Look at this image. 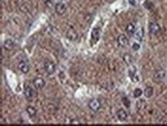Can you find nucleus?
<instances>
[{
    "mask_svg": "<svg viewBox=\"0 0 167 126\" xmlns=\"http://www.w3.org/2000/svg\"><path fill=\"white\" fill-rule=\"evenodd\" d=\"M44 69L48 75H52L55 71V65L50 61H46L44 63Z\"/></svg>",
    "mask_w": 167,
    "mask_h": 126,
    "instance_id": "1",
    "label": "nucleus"
},
{
    "mask_svg": "<svg viewBox=\"0 0 167 126\" xmlns=\"http://www.w3.org/2000/svg\"><path fill=\"white\" fill-rule=\"evenodd\" d=\"M89 108L93 111H97L101 108V103H100L99 99L93 98L89 102Z\"/></svg>",
    "mask_w": 167,
    "mask_h": 126,
    "instance_id": "2",
    "label": "nucleus"
},
{
    "mask_svg": "<svg viewBox=\"0 0 167 126\" xmlns=\"http://www.w3.org/2000/svg\"><path fill=\"white\" fill-rule=\"evenodd\" d=\"M149 32L152 35H157L159 33L161 28H160V26H159V24L155 22H150L149 26Z\"/></svg>",
    "mask_w": 167,
    "mask_h": 126,
    "instance_id": "3",
    "label": "nucleus"
},
{
    "mask_svg": "<svg viewBox=\"0 0 167 126\" xmlns=\"http://www.w3.org/2000/svg\"><path fill=\"white\" fill-rule=\"evenodd\" d=\"M55 13H57L58 15L62 16V15H63L65 13V11H66V6H65L64 3H59L55 5Z\"/></svg>",
    "mask_w": 167,
    "mask_h": 126,
    "instance_id": "4",
    "label": "nucleus"
},
{
    "mask_svg": "<svg viewBox=\"0 0 167 126\" xmlns=\"http://www.w3.org/2000/svg\"><path fill=\"white\" fill-rule=\"evenodd\" d=\"M117 42L119 46L121 47H125L129 43V40L125 35H120L118 36Z\"/></svg>",
    "mask_w": 167,
    "mask_h": 126,
    "instance_id": "5",
    "label": "nucleus"
},
{
    "mask_svg": "<svg viewBox=\"0 0 167 126\" xmlns=\"http://www.w3.org/2000/svg\"><path fill=\"white\" fill-rule=\"evenodd\" d=\"M45 84H46V82H45L44 79H42V78H36L33 81V85H34L35 88H37V89L42 88L44 87Z\"/></svg>",
    "mask_w": 167,
    "mask_h": 126,
    "instance_id": "6",
    "label": "nucleus"
},
{
    "mask_svg": "<svg viewBox=\"0 0 167 126\" xmlns=\"http://www.w3.org/2000/svg\"><path fill=\"white\" fill-rule=\"evenodd\" d=\"M18 67V69L20 70L22 73H25V74L28 73L29 71V65L26 61H22V62H19Z\"/></svg>",
    "mask_w": 167,
    "mask_h": 126,
    "instance_id": "7",
    "label": "nucleus"
},
{
    "mask_svg": "<svg viewBox=\"0 0 167 126\" xmlns=\"http://www.w3.org/2000/svg\"><path fill=\"white\" fill-rule=\"evenodd\" d=\"M66 37L67 39H69L70 41H75L77 38H78V34L74 29L70 28L69 29L67 32H66Z\"/></svg>",
    "mask_w": 167,
    "mask_h": 126,
    "instance_id": "8",
    "label": "nucleus"
},
{
    "mask_svg": "<svg viewBox=\"0 0 167 126\" xmlns=\"http://www.w3.org/2000/svg\"><path fill=\"white\" fill-rule=\"evenodd\" d=\"M24 93H25V95H26V97L28 99H32L35 95L34 90L31 87H29V86H26Z\"/></svg>",
    "mask_w": 167,
    "mask_h": 126,
    "instance_id": "9",
    "label": "nucleus"
},
{
    "mask_svg": "<svg viewBox=\"0 0 167 126\" xmlns=\"http://www.w3.org/2000/svg\"><path fill=\"white\" fill-rule=\"evenodd\" d=\"M116 115H117V118H119V120L122 121H125L127 119V117H128V115L126 113V111L123 109H119L118 110V111L116 112Z\"/></svg>",
    "mask_w": 167,
    "mask_h": 126,
    "instance_id": "10",
    "label": "nucleus"
},
{
    "mask_svg": "<svg viewBox=\"0 0 167 126\" xmlns=\"http://www.w3.org/2000/svg\"><path fill=\"white\" fill-rule=\"evenodd\" d=\"M92 39L94 42H96L99 39V36H100V30L99 28H94L93 30L92 31Z\"/></svg>",
    "mask_w": 167,
    "mask_h": 126,
    "instance_id": "11",
    "label": "nucleus"
},
{
    "mask_svg": "<svg viewBox=\"0 0 167 126\" xmlns=\"http://www.w3.org/2000/svg\"><path fill=\"white\" fill-rule=\"evenodd\" d=\"M125 30H126V32L128 34L129 36H134V34H135V32H136V26L133 23H129L128 24V26H126V28H125Z\"/></svg>",
    "mask_w": 167,
    "mask_h": 126,
    "instance_id": "12",
    "label": "nucleus"
},
{
    "mask_svg": "<svg viewBox=\"0 0 167 126\" xmlns=\"http://www.w3.org/2000/svg\"><path fill=\"white\" fill-rule=\"evenodd\" d=\"M143 36H144V31H143V28H138L137 30H136L135 34H134V37H135L138 41H142V39H143Z\"/></svg>",
    "mask_w": 167,
    "mask_h": 126,
    "instance_id": "13",
    "label": "nucleus"
},
{
    "mask_svg": "<svg viewBox=\"0 0 167 126\" xmlns=\"http://www.w3.org/2000/svg\"><path fill=\"white\" fill-rule=\"evenodd\" d=\"M3 46L5 48L6 50H11V49H13L15 46V43H14V42L13 40H11V39H7V40H5L4 42V44H3Z\"/></svg>",
    "mask_w": 167,
    "mask_h": 126,
    "instance_id": "14",
    "label": "nucleus"
},
{
    "mask_svg": "<svg viewBox=\"0 0 167 126\" xmlns=\"http://www.w3.org/2000/svg\"><path fill=\"white\" fill-rule=\"evenodd\" d=\"M166 76V71L163 69L158 70L155 73V78L158 80H162Z\"/></svg>",
    "mask_w": 167,
    "mask_h": 126,
    "instance_id": "15",
    "label": "nucleus"
},
{
    "mask_svg": "<svg viewBox=\"0 0 167 126\" xmlns=\"http://www.w3.org/2000/svg\"><path fill=\"white\" fill-rule=\"evenodd\" d=\"M26 112L28 113V115L31 118L35 117V116L36 115V109L33 108V107H32V106H29V107L26 108Z\"/></svg>",
    "mask_w": 167,
    "mask_h": 126,
    "instance_id": "16",
    "label": "nucleus"
},
{
    "mask_svg": "<svg viewBox=\"0 0 167 126\" xmlns=\"http://www.w3.org/2000/svg\"><path fill=\"white\" fill-rule=\"evenodd\" d=\"M123 60L127 65H131L133 62V59L130 54H125L123 56Z\"/></svg>",
    "mask_w": 167,
    "mask_h": 126,
    "instance_id": "17",
    "label": "nucleus"
},
{
    "mask_svg": "<svg viewBox=\"0 0 167 126\" xmlns=\"http://www.w3.org/2000/svg\"><path fill=\"white\" fill-rule=\"evenodd\" d=\"M144 95L146 98H150L152 95H153V88L152 87H147L144 91Z\"/></svg>",
    "mask_w": 167,
    "mask_h": 126,
    "instance_id": "18",
    "label": "nucleus"
},
{
    "mask_svg": "<svg viewBox=\"0 0 167 126\" xmlns=\"http://www.w3.org/2000/svg\"><path fill=\"white\" fill-rule=\"evenodd\" d=\"M136 67H134V66L131 68L129 70V75L130 78L132 79V80H133H133H134V79H135V78L138 79V78L136 76Z\"/></svg>",
    "mask_w": 167,
    "mask_h": 126,
    "instance_id": "19",
    "label": "nucleus"
},
{
    "mask_svg": "<svg viewBox=\"0 0 167 126\" xmlns=\"http://www.w3.org/2000/svg\"><path fill=\"white\" fill-rule=\"evenodd\" d=\"M143 94V91L140 89V88H136L134 92H133V95H134V97L135 98H139V97H140Z\"/></svg>",
    "mask_w": 167,
    "mask_h": 126,
    "instance_id": "20",
    "label": "nucleus"
},
{
    "mask_svg": "<svg viewBox=\"0 0 167 126\" xmlns=\"http://www.w3.org/2000/svg\"><path fill=\"white\" fill-rule=\"evenodd\" d=\"M145 106H146V102L143 100L139 101L138 102H137V108H138V110H141V109L145 108Z\"/></svg>",
    "mask_w": 167,
    "mask_h": 126,
    "instance_id": "21",
    "label": "nucleus"
},
{
    "mask_svg": "<svg viewBox=\"0 0 167 126\" xmlns=\"http://www.w3.org/2000/svg\"><path fill=\"white\" fill-rule=\"evenodd\" d=\"M123 102L124 103V105H125V107H127V108H129V106H130V102H129V99L127 98H123Z\"/></svg>",
    "mask_w": 167,
    "mask_h": 126,
    "instance_id": "22",
    "label": "nucleus"
},
{
    "mask_svg": "<svg viewBox=\"0 0 167 126\" xmlns=\"http://www.w3.org/2000/svg\"><path fill=\"white\" fill-rule=\"evenodd\" d=\"M139 48H140L139 44L135 42V43L133 45V50H135V51H137V50H139Z\"/></svg>",
    "mask_w": 167,
    "mask_h": 126,
    "instance_id": "23",
    "label": "nucleus"
},
{
    "mask_svg": "<svg viewBox=\"0 0 167 126\" xmlns=\"http://www.w3.org/2000/svg\"><path fill=\"white\" fill-rule=\"evenodd\" d=\"M71 124H80L79 121V120H75V119H73L71 121Z\"/></svg>",
    "mask_w": 167,
    "mask_h": 126,
    "instance_id": "24",
    "label": "nucleus"
}]
</instances>
